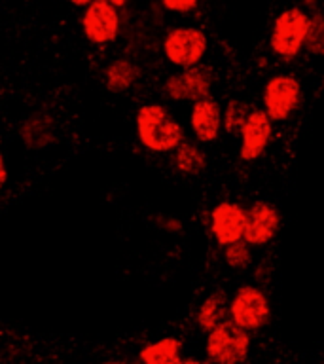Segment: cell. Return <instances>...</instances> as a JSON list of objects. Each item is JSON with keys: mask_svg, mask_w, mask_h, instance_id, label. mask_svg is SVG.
<instances>
[{"mask_svg": "<svg viewBox=\"0 0 324 364\" xmlns=\"http://www.w3.org/2000/svg\"><path fill=\"white\" fill-rule=\"evenodd\" d=\"M171 154H173V165L176 173L188 178L203 175L209 167V156L205 152L203 144H199L198 141H184Z\"/></svg>", "mask_w": 324, "mask_h": 364, "instance_id": "cell-14", "label": "cell"}, {"mask_svg": "<svg viewBox=\"0 0 324 364\" xmlns=\"http://www.w3.org/2000/svg\"><path fill=\"white\" fill-rule=\"evenodd\" d=\"M119 27H122L119 8L110 4L108 0H95L90 6H85L82 16V31L91 44H112L118 38Z\"/></svg>", "mask_w": 324, "mask_h": 364, "instance_id": "cell-10", "label": "cell"}, {"mask_svg": "<svg viewBox=\"0 0 324 364\" xmlns=\"http://www.w3.org/2000/svg\"><path fill=\"white\" fill-rule=\"evenodd\" d=\"M230 318V298L224 290H215L199 304L195 311V324L201 332L209 334L218 324Z\"/></svg>", "mask_w": 324, "mask_h": 364, "instance_id": "cell-15", "label": "cell"}, {"mask_svg": "<svg viewBox=\"0 0 324 364\" xmlns=\"http://www.w3.org/2000/svg\"><path fill=\"white\" fill-rule=\"evenodd\" d=\"M250 343L249 330L227 318L207 334L205 353L212 364H243L249 357Z\"/></svg>", "mask_w": 324, "mask_h": 364, "instance_id": "cell-5", "label": "cell"}, {"mask_svg": "<svg viewBox=\"0 0 324 364\" xmlns=\"http://www.w3.org/2000/svg\"><path fill=\"white\" fill-rule=\"evenodd\" d=\"M252 260H254V252L244 239L224 247V262H226L227 267H232L235 272H243V269L250 267Z\"/></svg>", "mask_w": 324, "mask_h": 364, "instance_id": "cell-20", "label": "cell"}, {"mask_svg": "<svg viewBox=\"0 0 324 364\" xmlns=\"http://www.w3.org/2000/svg\"><path fill=\"white\" fill-rule=\"evenodd\" d=\"M303 10H307L309 14L318 10V0H303V6H301Z\"/></svg>", "mask_w": 324, "mask_h": 364, "instance_id": "cell-24", "label": "cell"}, {"mask_svg": "<svg viewBox=\"0 0 324 364\" xmlns=\"http://www.w3.org/2000/svg\"><path fill=\"white\" fill-rule=\"evenodd\" d=\"M311 57L324 59V11L317 10L309 14V28H307L306 48Z\"/></svg>", "mask_w": 324, "mask_h": 364, "instance_id": "cell-19", "label": "cell"}, {"mask_svg": "<svg viewBox=\"0 0 324 364\" xmlns=\"http://www.w3.org/2000/svg\"><path fill=\"white\" fill-rule=\"evenodd\" d=\"M247 226V207L233 199H224L210 207L209 232L218 247L237 243L244 235Z\"/></svg>", "mask_w": 324, "mask_h": 364, "instance_id": "cell-8", "label": "cell"}, {"mask_svg": "<svg viewBox=\"0 0 324 364\" xmlns=\"http://www.w3.org/2000/svg\"><path fill=\"white\" fill-rule=\"evenodd\" d=\"M201 0H161V4L167 11L176 14V16H188L199 8Z\"/></svg>", "mask_w": 324, "mask_h": 364, "instance_id": "cell-21", "label": "cell"}, {"mask_svg": "<svg viewBox=\"0 0 324 364\" xmlns=\"http://www.w3.org/2000/svg\"><path fill=\"white\" fill-rule=\"evenodd\" d=\"M99 364H127L124 360H108V363H99Z\"/></svg>", "mask_w": 324, "mask_h": 364, "instance_id": "cell-28", "label": "cell"}, {"mask_svg": "<svg viewBox=\"0 0 324 364\" xmlns=\"http://www.w3.org/2000/svg\"><path fill=\"white\" fill-rule=\"evenodd\" d=\"M261 108L275 124L288 122L303 102V85L290 73H277L266 80L261 87Z\"/></svg>", "mask_w": 324, "mask_h": 364, "instance_id": "cell-3", "label": "cell"}, {"mask_svg": "<svg viewBox=\"0 0 324 364\" xmlns=\"http://www.w3.org/2000/svg\"><path fill=\"white\" fill-rule=\"evenodd\" d=\"M309 11L301 6H290L279 11L269 31V50L279 61L292 63L306 48Z\"/></svg>", "mask_w": 324, "mask_h": 364, "instance_id": "cell-2", "label": "cell"}, {"mask_svg": "<svg viewBox=\"0 0 324 364\" xmlns=\"http://www.w3.org/2000/svg\"><path fill=\"white\" fill-rule=\"evenodd\" d=\"M141 364H182V341L175 336L150 341L139 351Z\"/></svg>", "mask_w": 324, "mask_h": 364, "instance_id": "cell-17", "label": "cell"}, {"mask_svg": "<svg viewBox=\"0 0 324 364\" xmlns=\"http://www.w3.org/2000/svg\"><path fill=\"white\" fill-rule=\"evenodd\" d=\"M6 181H8V169H6L4 156H2V152H0V190L4 188Z\"/></svg>", "mask_w": 324, "mask_h": 364, "instance_id": "cell-23", "label": "cell"}, {"mask_svg": "<svg viewBox=\"0 0 324 364\" xmlns=\"http://www.w3.org/2000/svg\"><path fill=\"white\" fill-rule=\"evenodd\" d=\"M209 51V36L203 28L178 25L163 36V55L175 68L195 67Z\"/></svg>", "mask_w": 324, "mask_h": 364, "instance_id": "cell-4", "label": "cell"}, {"mask_svg": "<svg viewBox=\"0 0 324 364\" xmlns=\"http://www.w3.org/2000/svg\"><path fill=\"white\" fill-rule=\"evenodd\" d=\"M190 129L199 144H212L224 131V107L212 97L192 102Z\"/></svg>", "mask_w": 324, "mask_h": 364, "instance_id": "cell-12", "label": "cell"}, {"mask_svg": "<svg viewBox=\"0 0 324 364\" xmlns=\"http://www.w3.org/2000/svg\"><path fill=\"white\" fill-rule=\"evenodd\" d=\"M239 136H241V142H239V159L241 161L250 164L266 154L273 139V122L264 108L250 110Z\"/></svg>", "mask_w": 324, "mask_h": 364, "instance_id": "cell-11", "label": "cell"}, {"mask_svg": "<svg viewBox=\"0 0 324 364\" xmlns=\"http://www.w3.org/2000/svg\"><path fill=\"white\" fill-rule=\"evenodd\" d=\"M252 108L249 107V102H244L239 97H232L224 107V133L227 136H235L241 133V127L249 118V114Z\"/></svg>", "mask_w": 324, "mask_h": 364, "instance_id": "cell-18", "label": "cell"}, {"mask_svg": "<svg viewBox=\"0 0 324 364\" xmlns=\"http://www.w3.org/2000/svg\"><path fill=\"white\" fill-rule=\"evenodd\" d=\"M161 228H163L165 232L176 233V232H180V230H182V222L176 220V218H173V216H167V218L161 222Z\"/></svg>", "mask_w": 324, "mask_h": 364, "instance_id": "cell-22", "label": "cell"}, {"mask_svg": "<svg viewBox=\"0 0 324 364\" xmlns=\"http://www.w3.org/2000/svg\"><path fill=\"white\" fill-rule=\"evenodd\" d=\"M135 125L141 144L153 154H169L186 141L180 122L161 102L142 105L136 112Z\"/></svg>", "mask_w": 324, "mask_h": 364, "instance_id": "cell-1", "label": "cell"}, {"mask_svg": "<svg viewBox=\"0 0 324 364\" xmlns=\"http://www.w3.org/2000/svg\"><path fill=\"white\" fill-rule=\"evenodd\" d=\"M215 85V73L209 65L199 63L195 67L178 68L163 82L165 97L173 102H195L210 97Z\"/></svg>", "mask_w": 324, "mask_h": 364, "instance_id": "cell-7", "label": "cell"}, {"mask_svg": "<svg viewBox=\"0 0 324 364\" xmlns=\"http://www.w3.org/2000/svg\"><path fill=\"white\" fill-rule=\"evenodd\" d=\"M230 318L249 332L267 326L271 321V301L264 289L241 284L230 298Z\"/></svg>", "mask_w": 324, "mask_h": 364, "instance_id": "cell-6", "label": "cell"}, {"mask_svg": "<svg viewBox=\"0 0 324 364\" xmlns=\"http://www.w3.org/2000/svg\"><path fill=\"white\" fill-rule=\"evenodd\" d=\"M74 6H80V8H85V6H90L91 2H95V0H70Z\"/></svg>", "mask_w": 324, "mask_h": 364, "instance_id": "cell-26", "label": "cell"}, {"mask_svg": "<svg viewBox=\"0 0 324 364\" xmlns=\"http://www.w3.org/2000/svg\"><path fill=\"white\" fill-rule=\"evenodd\" d=\"M108 2L116 6V8H124V6L127 4V0H108Z\"/></svg>", "mask_w": 324, "mask_h": 364, "instance_id": "cell-27", "label": "cell"}, {"mask_svg": "<svg viewBox=\"0 0 324 364\" xmlns=\"http://www.w3.org/2000/svg\"><path fill=\"white\" fill-rule=\"evenodd\" d=\"M283 226L281 210L269 201L256 199L247 207V226L243 239L252 249H261L277 237Z\"/></svg>", "mask_w": 324, "mask_h": 364, "instance_id": "cell-9", "label": "cell"}, {"mask_svg": "<svg viewBox=\"0 0 324 364\" xmlns=\"http://www.w3.org/2000/svg\"><path fill=\"white\" fill-rule=\"evenodd\" d=\"M19 136L27 150L38 152L55 142V124L48 114H33L23 122Z\"/></svg>", "mask_w": 324, "mask_h": 364, "instance_id": "cell-13", "label": "cell"}, {"mask_svg": "<svg viewBox=\"0 0 324 364\" xmlns=\"http://www.w3.org/2000/svg\"><path fill=\"white\" fill-rule=\"evenodd\" d=\"M104 85L110 93H125L141 78V68L125 57H118L104 67Z\"/></svg>", "mask_w": 324, "mask_h": 364, "instance_id": "cell-16", "label": "cell"}, {"mask_svg": "<svg viewBox=\"0 0 324 364\" xmlns=\"http://www.w3.org/2000/svg\"><path fill=\"white\" fill-rule=\"evenodd\" d=\"M182 364H212V363H210L209 358H207V360H203V358L190 357V358H184V360H182Z\"/></svg>", "mask_w": 324, "mask_h": 364, "instance_id": "cell-25", "label": "cell"}]
</instances>
